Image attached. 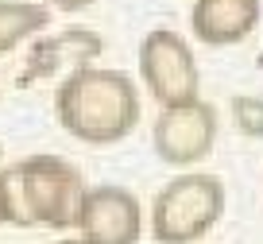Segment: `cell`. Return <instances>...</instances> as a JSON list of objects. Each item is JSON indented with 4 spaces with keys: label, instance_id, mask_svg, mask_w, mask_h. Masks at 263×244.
Instances as JSON below:
<instances>
[{
    "label": "cell",
    "instance_id": "cell-7",
    "mask_svg": "<svg viewBox=\"0 0 263 244\" xmlns=\"http://www.w3.org/2000/svg\"><path fill=\"white\" fill-rule=\"evenodd\" d=\"M105 39L93 27H62L54 35H35L31 50H27V70L24 81L50 78L58 70H82L93 66V58H101Z\"/></svg>",
    "mask_w": 263,
    "mask_h": 244
},
{
    "label": "cell",
    "instance_id": "cell-6",
    "mask_svg": "<svg viewBox=\"0 0 263 244\" xmlns=\"http://www.w3.org/2000/svg\"><path fill=\"white\" fill-rule=\"evenodd\" d=\"M74 229L89 244H140L143 240V205L128 186L101 182V186L85 190Z\"/></svg>",
    "mask_w": 263,
    "mask_h": 244
},
{
    "label": "cell",
    "instance_id": "cell-1",
    "mask_svg": "<svg viewBox=\"0 0 263 244\" xmlns=\"http://www.w3.org/2000/svg\"><path fill=\"white\" fill-rule=\"evenodd\" d=\"M54 116L66 136L89 147L120 144L140 124V90L124 70L82 66L54 90Z\"/></svg>",
    "mask_w": 263,
    "mask_h": 244
},
{
    "label": "cell",
    "instance_id": "cell-10",
    "mask_svg": "<svg viewBox=\"0 0 263 244\" xmlns=\"http://www.w3.org/2000/svg\"><path fill=\"white\" fill-rule=\"evenodd\" d=\"M232 120L248 140H263V97H255V93L232 97Z\"/></svg>",
    "mask_w": 263,
    "mask_h": 244
},
{
    "label": "cell",
    "instance_id": "cell-5",
    "mask_svg": "<svg viewBox=\"0 0 263 244\" xmlns=\"http://www.w3.org/2000/svg\"><path fill=\"white\" fill-rule=\"evenodd\" d=\"M217 132H221L217 109L197 97V101H186V105L159 109L155 128H151V147H155V155L166 167L190 171L213 151Z\"/></svg>",
    "mask_w": 263,
    "mask_h": 244
},
{
    "label": "cell",
    "instance_id": "cell-13",
    "mask_svg": "<svg viewBox=\"0 0 263 244\" xmlns=\"http://www.w3.org/2000/svg\"><path fill=\"white\" fill-rule=\"evenodd\" d=\"M58 244H89L85 236H66V240H58Z\"/></svg>",
    "mask_w": 263,
    "mask_h": 244
},
{
    "label": "cell",
    "instance_id": "cell-8",
    "mask_svg": "<svg viewBox=\"0 0 263 244\" xmlns=\"http://www.w3.org/2000/svg\"><path fill=\"white\" fill-rule=\"evenodd\" d=\"M263 0H194L190 27L205 47H236L259 27Z\"/></svg>",
    "mask_w": 263,
    "mask_h": 244
},
{
    "label": "cell",
    "instance_id": "cell-9",
    "mask_svg": "<svg viewBox=\"0 0 263 244\" xmlns=\"http://www.w3.org/2000/svg\"><path fill=\"white\" fill-rule=\"evenodd\" d=\"M50 27V8L39 0H0V58L20 43L35 39Z\"/></svg>",
    "mask_w": 263,
    "mask_h": 244
},
{
    "label": "cell",
    "instance_id": "cell-11",
    "mask_svg": "<svg viewBox=\"0 0 263 244\" xmlns=\"http://www.w3.org/2000/svg\"><path fill=\"white\" fill-rule=\"evenodd\" d=\"M39 4L58 8V12H82V8H89V4H97V0H39Z\"/></svg>",
    "mask_w": 263,
    "mask_h": 244
},
{
    "label": "cell",
    "instance_id": "cell-12",
    "mask_svg": "<svg viewBox=\"0 0 263 244\" xmlns=\"http://www.w3.org/2000/svg\"><path fill=\"white\" fill-rule=\"evenodd\" d=\"M0 225H8V202H4V186H0Z\"/></svg>",
    "mask_w": 263,
    "mask_h": 244
},
{
    "label": "cell",
    "instance_id": "cell-2",
    "mask_svg": "<svg viewBox=\"0 0 263 244\" xmlns=\"http://www.w3.org/2000/svg\"><path fill=\"white\" fill-rule=\"evenodd\" d=\"M4 202H8V225L16 229H74L78 205H82L85 175L62 155H27L0 171Z\"/></svg>",
    "mask_w": 263,
    "mask_h": 244
},
{
    "label": "cell",
    "instance_id": "cell-4",
    "mask_svg": "<svg viewBox=\"0 0 263 244\" xmlns=\"http://www.w3.org/2000/svg\"><path fill=\"white\" fill-rule=\"evenodd\" d=\"M140 78L159 109L186 105L201 97V66L186 35L174 27H151L140 43Z\"/></svg>",
    "mask_w": 263,
    "mask_h": 244
},
{
    "label": "cell",
    "instance_id": "cell-3",
    "mask_svg": "<svg viewBox=\"0 0 263 244\" xmlns=\"http://www.w3.org/2000/svg\"><path fill=\"white\" fill-rule=\"evenodd\" d=\"M224 213V182L209 171H182L155 194L147 225L155 244H197Z\"/></svg>",
    "mask_w": 263,
    "mask_h": 244
}]
</instances>
